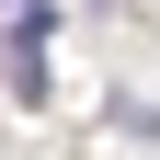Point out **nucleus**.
Masks as SVG:
<instances>
[{
    "mask_svg": "<svg viewBox=\"0 0 160 160\" xmlns=\"http://www.w3.org/2000/svg\"><path fill=\"white\" fill-rule=\"evenodd\" d=\"M46 34H57L46 0H23V12L0 23V69H12V92H23V103H46Z\"/></svg>",
    "mask_w": 160,
    "mask_h": 160,
    "instance_id": "f257e3e1",
    "label": "nucleus"
}]
</instances>
